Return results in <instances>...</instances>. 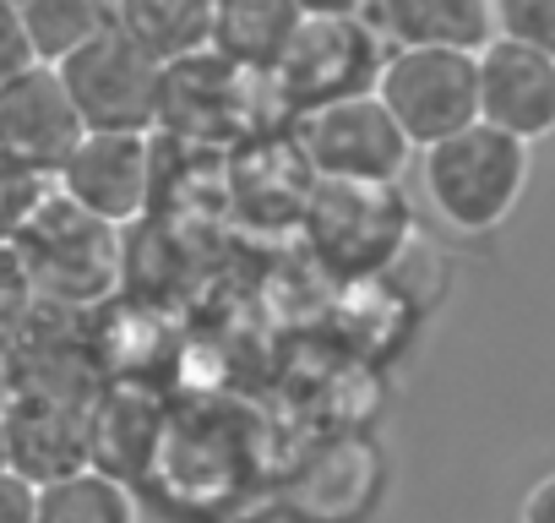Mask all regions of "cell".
<instances>
[{
    "instance_id": "1",
    "label": "cell",
    "mask_w": 555,
    "mask_h": 523,
    "mask_svg": "<svg viewBox=\"0 0 555 523\" xmlns=\"http://www.w3.org/2000/svg\"><path fill=\"white\" fill-rule=\"evenodd\" d=\"M533 175V148L490 131V126H468L436 148L420 153V186L425 202L436 207V218H447L457 234H490L501 229Z\"/></svg>"
},
{
    "instance_id": "6",
    "label": "cell",
    "mask_w": 555,
    "mask_h": 523,
    "mask_svg": "<svg viewBox=\"0 0 555 523\" xmlns=\"http://www.w3.org/2000/svg\"><path fill=\"white\" fill-rule=\"evenodd\" d=\"M300 158L317 180L338 186H398L414 148L398 137L376 99H349L300 120Z\"/></svg>"
},
{
    "instance_id": "9",
    "label": "cell",
    "mask_w": 555,
    "mask_h": 523,
    "mask_svg": "<svg viewBox=\"0 0 555 523\" xmlns=\"http://www.w3.org/2000/svg\"><path fill=\"white\" fill-rule=\"evenodd\" d=\"M474 104L479 126L533 148L555 126V55L490 39L474 55Z\"/></svg>"
},
{
    "instance_id": "14",
    "label": "cell",
    "mask_w": 555,
    "mask_h": 523,
    "mask_svg": "<svg viewBox=\"0 0 555 523\" xmlns=\"http://www.w3.org/2000/svg\"><path fill=\"white\" fill-rule=\"evenodd\" d=\"M34 523H142L137 496L109 469H77L50 485H34Z\"/></svg>"
},
{
    "instance_id": "2",
    "label": "cell",
    "mask_w": 555,
    "mask_h": 523,
    "mask_svg": "<svg viewBox=\"0 0 555 523\" xmlns=\"http://www.w3.org/2000/svg\"><path fill=\"white\" fill-rule=\"evenodd\" d=\"M7 251L34 306H93L120 279V229L88 218L61 191L44 196V207L23 224V234Z\"/></svg>"
},
{
    "instance_id": "22",
    "label": "cell",
    "mask_w": 555,
    "mask_h": 523,
    "mask_svg": "<svg viewBox=\"0 0 555 523\" xmlns=\"http://www.w3.org/2000/svg\"><path fill=\"white\" fill-rule=\"evenodd\" d=\"M517 523H555V474H539V480L528 485Z\"/></svg>"
},
{
    "instance_id": "15",
    "label": "cell",
    "mask_w": 555,
    "mask_h": 523,
    "mask_svg": "<svg viewBox=\"0 0 555 523\" xmlns=\"http://www.w3.org/2000/svg\"><path fill=\"white\" fill-rule=\"evenodd\" d=\"M311 469H317V474H322V469H338V474H349V469H354L360 490H354V501H333V485H327V480L300 474V485H295V490H300V518H306V523H360V518L371 512V501L387 490V458H376V447H371V442L327 447ZM338 496H344V485H338Z\"/></svg>"
},
{
    "instance_id": "16",
    "label": "cell",
    "mask_w": 555,
    "mask_h": 523,
    "mask_svg": "<svg viewBox=\"0 0 555 523\" xmlns=\"http://www.w3.org/2000/svg\"><path fill=\"white\" fill-rule=\"evenodd\" d=\"M23 39L34 50V66H61L72 50H82L93 34L109 28V7L104 0H28L17 7Z\"/></svg>"
},
{
    "instance_id": "8",
    "label": "cell",
    "mask_w": 555,
    "mask_h": 523,
    "mask_svg": "<svg viewBox=\"0 0 555 523\" xmlns=\"http://www.w3.org/2000/svg\"><path fill=\"white\" fill-rule=\"evenodd\" d=\"M55 191L109 229L137 224L147 213V196H153V137L88 131L77 142V153L61 164Z\"/></svg>"
},
{
    "instance_id": "13",
    "label": "cell",
    "mask_w": 555,
    "mask_h": 523,
    "mask_svg": "<svg viewBox=\"0 0 555 523\" xmlns=\"http://www.w3.org/2000/svg\"><path fill=\"white\" fill-rule=\"evenodd\" d=\"M109 17L158 72L202 55L212 28V7H202V0H120V7H109Z\"/></svg>"
},
{
    "instance_id": "18",
    "label": "cell",
    "mask_w": 555,
    "mask_h": 523,
    "mask_svg": "<svg viewBox=\"0 0 555 523\" xmlns=\"http://www.w3.org/2000/svg\"><path fill=\"white\" fill-rule=\"evenodd\" d=\"M490 28L506 44L555 55V0H490Z\"/></svg>"
},
{
    "instance_id": "3",
    "label": "cell",
    "mask_w": 555,
    "mask_h": 523,
    "mask_svg": "<svg viewBox=\"0 0 555 523\" xmlns=\"http://www.w3.org/2000/svg\"><path fill=\"white\" fill-rule=\"evenodd\" d=\"M387 61V44L360 23V12H333V7H306L284 61L267 77L278 110H289L295 120L349 104V99H371L376 93V72Z\"/></svg>"
},
{
    "instance_id": "12",
    "label": "cell",
    "mask_w": 555,
    "mask_h": 523,
    "mask_svg": "<svg viewBox=\"0 0 555 523\" xmlns=\"http://www.w3.org/2000/svg\"><path fill=\"white\" fill-rule=\"evenodd\" d=\"M300 17H306V7H295V0H223V7H212L207 50L267 82L278 72V61H284Z\"/></svg>"
},
{
    "instance_id": "23",
    "label": "cell",
    "mask_w": 555,
    "mask_h": 523,
    "mask_svg": "<svg viewBox=\"0 0 555 523\" xmlns=\"http://www.w3.org/2000/svg\"><path fill=\"white\" fill-rule=\"evenodd\" d=\"M0 474H7V431H0Z\"/></svg>"
},
{
    "instance_id": "4",
    "label": "cell",
    "mask_w": 555,
    "mask_h": 523,
    "mask_svg": "<svg viewBox=\"0 0 555 523\" xmlns=\"http://www.w3.org/2000/svg\"><path fill=\"white\" fill-rule=\"evenodd\" d=\"M387 120L398 126V137L425 153L457 131H468L479 120L474 104V55H452V50H387L382 72H376V93H371Z\"/></svg>"
},
{
    "instance_id": "20",
    "label": "cell",
    "mask_w": 555,
    "mask_h": 523,
    "mask_svg": "<svg viewBox=\"0 0 555 523\" xmlns=\"http://www.w3.org/2000/svg\"><path fill=\"white\" fill-rule=\"evenodd\" d=\"M34 66V50L23 39V23H17V7L12 0H0V82H12L17 72Z\"/></svg>"
},
{
    "instance_id": "17",
    "label": "cell",
    "mask_w": 555,
    "mask_h": 523,
    "mask_svg": "<svg viewBox=\"0 0 555 523\" xmlns=\"http://www.w3.org/2000/svg\"><path fill=\"white\" fill-rule=\"evenodd\" d=\"M50 191H55L50 175H39V169H28V164H17V158L0 153V251L23 234V224L44 207Z\"/></svg>"
},
{
    "instance_id": "11",
    "label": "cell",
    "mask_w": 555,
    "mask_h": 523,
    "mask_svg": "<svg viewBox=\"0 0 555 523\" xmlns=\"http://www.w3.org/2000/svg\"><path fill=\"white\" fill-rule=\"evenodd\" d=\"M354 12L387 50L479 55L495 39L490 0H382V7H354Z\"/></svg>"
},
{
    "instance_id": "5",
    "label": "cell",
    "mask_w": 555,
    "mask_h": 523,
    "mask_svg": "<svg viewBox=\"0 0 555 523\" xmlns=\"http://www.w3.org/2000/svg\"><path fill=\"white\" fill-rule=\"evenodd\" d=\"M82 131H126V137H147L153 115H158V66L115 28L93 34L82 50H72L55 66Z\"/></svg>"
},
{
    "instance_id": "19",
    "label": "cell",
    "mask_w": 555,
    "mask_h": 523,
    "mask_svg": "<svg viewBox=\"0 0 555 523\" xmlns=\"http://www.w3.org/2000/svg\"><path fill=\"white\" fill-rule=\"evenodd\" d=\"M28 311H34V301L23 290L17 262H12V251H0V366L12 360V349H17V339L28 328Z\"/></svg>"
},
{
    "instance_id": "21",
    "label": "cell",
    "mask_w": 555,
    "mask_h": 523,
    "mask_svg": "<svg viewBox=\"0 0 555 523\" xmlns=\"http://www.w3.org/2000/svg\"><path fill=\"white\" fill-rule=\"evenodd\" d=\"M0 523H34V485L12 469L0 474Z\"/></svg>"
},
{
    "instance_id": "10",
    "label": "cell",
    "mask_w": 555,
    "mask_h": 523,
    "mask_svg": "<svg viewBox=\"0 0 555 523\" xmlns=\"http://www.w3.org/2000/svg\"><path fill=\"white\" fill-rule=\"evenodd\" d=\"M82 137L88 131L50 66H28L12 82H0V153L7 158L55 180Z\"/></svg>"
},
{
    "instance_id": "7",
    "label": "cell",
    "mask_w": 555,
    "mask_h": 523,
    "mask_svg": "<svg viewBox=\"0 0 555 523\" xmlns=\"http://www.w3.org/2000/svg\"><path fill=\"white\" fill-rule=\"evenodd\" d=\"M261 77L218 61L212 50L164 66L158 77V115L153 131H175L191 142H234L245 131H256V99H261Z\"/></svg>"
}]
</instances>
